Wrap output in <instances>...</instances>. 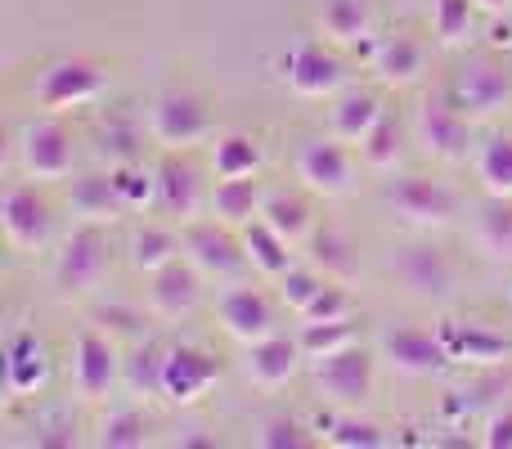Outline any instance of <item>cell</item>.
<instances>
[{
	"mask_svg": "<svg viewBox=\"0 0 512 449\" xmlns=\"http://www.w3.org/2000/svg\"><path fill=\"white\" fill-rule=\"evenodd\" d=\"M68 212L86 225H113L117 216H126V203L113 185V171H90L77 176L68 189Z\"/></svg>",
	"mask_w": 512,
	"mask_h": 449,
	"instance_id": "obj_23",
	"label": "cell"
},
{
	"mask_svg": "<svg viewBox=\"0 0 512 449\" xmlns=\"http://www.w3.org/2000/svg\"><path fill=\"white\" fill-rule=\"evenodd\" d=\"M472 238L490 261H512V198H490L477 212Z\"/></svg>",
	"mask_w": 512,
	"mask_h": 449,
	"instance_id": "obj_36",
	"label": "cell"
},
{
	"mask_svg": "<svg viewBox=\"0 0 512 449\" xmlns=\"http://www.w3.org/2000/svg\"><path fill=\"white\" fill-rule=\"evenodd\" d=\"M472 5H477L481 9V14H508V9H512V0H472Z\"/></svg>",
	"mask_w": 512,
	"mask_h": 449,
	"instance_id": "obj_48",
	"label": "cell"
},
{
	"mask_svg": "<svg viewBox=\"0 0 512 449\" xmlns=\"http://www.w3.org/2000/svg\"><path fill=\"white\" fill-rule=\"evenodd\" d=\"M382 203L414 229H445L459 216V194L432 176H396L382 189Z\"/></svg>",
	"mask_w": 512,
	"mask_h": 449,
	"instance_id": "obj_4",
	"label": "cell"
},
{
	"mask_svg": "<svg viewBox=\"0 0 512 449\" xmlns=\"http://www.w3.org/2000/svg\"><path fill=\"white\" fill-rule=\"evenodd\" d=\"M113 270V238L104 225H86L81 221L68 238L59 243L54 256V283H59L63 297H86Z\"/></svg>",
	"mask_w": 512,
	"mask_h": 449,
	"instance_id": "obj_2",
	"label": "cell"
},
{
	"mask_svg": "<svg viewBox=\"0 0 512 449\" xmlns=\"http://www.w3.org/2000/svg\"><path fill=\"white\" fill-rule=\"evenodd\" d=\"M301 351L306 360H324V355L342 351V346L355 342V324L351 319H328V324H301Z\"/></svg>",
	"mask_w": 512,
	"mask_h": 449,
	"instance_id": "obj_43",
	"label": "cell"
},
{
	"mask_svg": "<svg viewBox=\"0 0 512 449\" xmlns=\"http://www.w3.org/2000/svg\"><path fill=\"white\" fill-rule=\"evenodd\" d=\"M149 135L162 149H194L212 135V113L194 90H162L149 104Z\"/></svg>",
	"mask_w": 512,
	"mask_h": 449,
	"instance_id": "obj_8",
	"label": "cell"
},
{
	"mask_svg": "<svg viewBox=\"0 0 512 449\" xmlns=\"http://www.w3.org/2000/svg\"><path fill=\"white\" fill-rule=\"evenodd\" d=\"M239 238H243V252H248V265L256 274H265V279H279L283 270H292V265H297V261H292V243L274 225H265L261 216L243 225Z\"/></svg>",
	"mask_w": 512,
	"mask_h": 449,
	"instance_id": "obj_27",
	"label": "cell"
},
{
	"mask_svg": "<svg viewBox=\"0 0 512 449\" xmlns=\"http://www.w3.org/2000/svg\"><path fill=\"white\" fill-rule=\"evenodd\" d=\"M279 68H283V81L292 86V95L301 99H333L346 86V63L337 54V45L301 41L283 54Z\"/></svg>",
	"mask_w": 512,
	"mask_h": 449,
	"instance_id": "obj_12",
	"label": "cell"
},
{
	"mask_svg": "<svg viewBox=\"0 0 512 449\" xmlns=\"http://www.w3.org/2000/svg\"><path fill=\"white\" fill-rule=\"evenodd\" d=\"M512 45V23H495L490 27V50H508Z\"/></svg>",
	"mask_w": 512,
	"mask_h": 449,
	"instance_id": "obj_47",
	"label": "cell"
},
{
	"mask_svg": "<svg viewBox=\"0 0 512 449\" xmlns=\"http://www.w3.org/2000/svg\"><path fill=\"white\" fill-rule=\"evenodd\" d=\"M306 261L315 265L324 279L333 283H351L355 270H360V247L351 243V234L337 225H315V234L306 238Z\"/></svg>",
	"mask_w": 512,
	"mask_h": 449,
	"instance_id": "obj_24",
	"label": "cell"
},
{
	"mask_svg": "<svg viewBox=\"0 0 512 449\" xmlns=\"http://www.w3.org/2000/svg\"><path fill=\"white\" fill-rule=\"evenodd\" d=\"M441 342L450 351L454 364H504L512 355V342L504 333H490L486 324H459V319H445L441 328Z\"/></svg>",
	"mask_w": 512,
	"mask_h": 449,
	"instance_id": "obj_22",
	"label": "cell"
},
{
	"mask_svg": "<svg viewBox=\"0 0 512 449\" xmlns=\"http://www.w3.org/2000/svg\"><path fill=\"white\" fill-rule=\"evenodd\" d=\"M198 297H203V274L189 261H171L167 270L149 274V310L158 319H167V324L194 315Z\"/></svg>",
	"mask_w": 512,
	"mask_h": 449,
	"instance_id": "obj_21",
	"label": "cell"
},
{
	"mask_svg": "<svg viewBox=\"0 0 512 449\" xmlns=\"http://www.w3.org/2000/svg\"><path fill=\"white\" fill-rule=\"evenodd\" d=\"M162 364H167V346L162 342H140L135 355L126 360V387L135 396H162Z\"/></svg>",
	"mask_w": 512,
	"mask_h": 449,
	"instance_id": "obj_41",
	"label": "cell"
},
{
	"mask_svg": "<svg viewBox=\"0 0 512 449\" xmlns=\"http://www.w3.org/2000/svg\"><path fill=\"white\" fill-rule=\"evenodd\" d=\"M481 445H490V449H512V409L508 414H495L486 423V436H481Z\"/></svg>",
	"mask_w": 512,
	"mask_h": 449,
	"instance_id": "obj_46",
	"label": "cell"
},
{
	"mask_svg": "<svg viewBox=\"0 0 512 449\" xmlns=\"http://www.w3.org/2000/svg\"><path fill=\"white\" fill-rule=\"evenodd\" d=\"M378 360H387V369L400 378H432L454 364L436 328H391L378 342Z\"/></svg>",
	"mask_w": 512,
	"mask_h": 449,
	"instance_id": "obj_18",
	"label": "cell"
},
{
	"mask_svg": "<svg viewBox=\"0 0 512 449\" xmlns=\"http://www.w3.org/2000/svg\"><path fill=\"white\" fill-rule=\"evenodd\" d=\"M126 252H131V265L140 274H158V270H167L171 261H180V252H185V234H176V229L149 221V225H140L131 234Z\"/></svg>",
	"mask_w": 512,
	"mask_h": 449,
	"instance_id": "obj_30",
	"label": "cell"
},
{
	"mask_svg": "<svg viewBox=\"0 0 512 449\" xmlns=\"http://www.w3.org/2000/svg\"><path fill=\"white\" fill-rule=\"evenodd\" d=\"M113 171V185L122 194L126 212H144V207H158V167H144V162H126V167H108Z\"/></svg>",
	"mask_w": 512,
	"mask_h": 449,
	"instance_id": "obj_40",
	"label": "cell"
},
{
	"mask_svg": "<svg viewBox=\"0 0 512 449\" xmlns=\"http://www.w3.org/2000/svg\"><path fill=\"white\" fill-rule=\"evenodd\" d=\"M18 162L32 180H63L77 167V135L59 117H36L18 135Z\"/></svg>",
	"mask_w": 512,
	"mask_h": 449,
	"instance_id": "obj_7",
	"label": "cell"
},
{
	"mask_svg": "<svg viewBox=\"0 0 512 449\" xmlns=\"http://www.w3.org/2000/svg\"><path fill=\"white\" fill-rule=\"evenodd\" d=\"M256 445H265V449H310L315 436H310L306 423H297V418H265V423L256 427Z\"/></svg>",
	"mask_w": 512,
	"mask_h": 449,
	"instance_id": "obj_44",
	"label": "cell"
},
{
	"mask_svg": "<svg viewBox=\"0 0 512 449\" xmlns=\"http://www.w3.org/2000/svg\"><path fill=\"white\" fill-rule=\"evenodd\" d=\"M0 229H5L9 252L18 256H36L45 252L54 234V203L41 189V180H18L5 189L0 198Z\"/></svg>",
	"mask_w": 512,
	"mask_h": 449,
	"instance_id": "obj_3",
	"label": "cell"
},
{
	"mask_svg": "<svg viewBox=\"0 0 512 449\" xmlns=\"http://www.w3.org/2000/svg\"><path fill=\"white\" fill-rule=\"evenodd\" d=\"M216 378H221V364H216L212 351H203L194 342L167 346V364H162V400L167 405H198L216 387Z\"/></svg>",
	"mask_w": 512,
	"mask_h": 449,
	"instance_id": "obj_17",
	"label": "cell"
},
{
	"mask_svg": "<svg viewBox=\"0 0 512 449\" xmlns=\"http://www.w3.org/2000/svg\"><path fill=\"white\" fill-rule=\"evenodd\" d=\"M382 113H387V108H382V99L373 95V90H342L333 113H328V131L346 144H360Z\"/></svg>",
	"mask_w": 512,
	"mask_h": 449,
	"instance_id": "obj_29",
	"label": "cell"
},
{
	"mask_svg": "<svg viewBox=\"0 0 512 449\" xmlns=\"http://www.w3.org/2000/svg\"><path fill=\"white\" fill-rule=\"evenodd\" d=\"M261 207H265V194H261V185H256V176H248V180H216L212 194H207V212H212L216 221L234 225V229L256 221Z\"/></svg>",
	"mask_w": 512,
	"mask_h": 449,
	"instance_id": "obj_28",
	"label": "cell"
},
{
	"mask_svg": "<svg viewBox=\"0 0 512 449\" xmlns=\"http://www.w3.org/2000/svg\"><path fill=\"white\" fill-rule=\"evenodd\" d=\"M50 378V351L36 333L18 328V333L5 337V351H0V382H5V396L9 400H23L36 396Z\"/></svg>",
	"mask_w": 512,
	"mask_h": 449,
	"instance_id": "obj_19",
	"label": "cell"
},
{
	"mask_svg": "<svg viewBox=\"0 0 512 449\" xmlns=\"http://www.w3.org/2000/svg\"><path fill=\"white\" fill-rule=\"evenodd\" d=\"M324 283H328V279L315 270V265H310V261H297L292 270H283L279 279H274V288H279V301H283V306H288L292 315H301V310H306L310 301L324 292Z\"/></svg>",
	"mask_w": 512,
	"mask_h": 449,
	"instance_id": "obj_42",
	"label": "cell"
},
{
	"mask_svg": "<svg viewBox=\"0 0 512 449\" xmlns=\"http://www.w3.org/2000/svg\"><path fill=\"white\" fill-rule=\"evenodd\" d=\"M472 23H477V5L472 0H432V36L445 50L468 45Z\"/></svg>",
	"mask_w": 512,
	"mask_h": 449,
	"instance_id": "obj_37",
	"label": "cell"
},
{
	"mask_svg": "<svg viewBox=\"0 0 512 449\" xmlns=\"http://www.w3.org/2000/svg\"><path fill=\"white\" fill-rule=\"evenodd\" d=\"M216 324L230 342L252 346L261 337L279 333V310H274L270 292L256 288V283H234V288L216 292Z\"/></svg>",
	"mask_w": 512,
	"mask_h": 449,
	"instance_id": "obj_9",
	"label": "cell"
},
{
	"mask_svg": "<svg viewBox=\"0 0 512 449\" xmlns=\"http://www.w3.org/2000/svg\"><path fill=\"white\" fill-rule=\"evenodd\" d=\"M472 171L490 198H512V135L495 131L472 149Z\"/></svg>",
	"mask_w": 512,
	"mask_h": 449,
	"instance_id": "obj_31",
	"label": "cell"
},
{
	"mask_svg": "<svg viewBox=\"0 0 512 449\" xmlns=\"http://www.w3.org/2000/svg\"><path fill=\"white\" fill-rule=\"evenodd\" d=\"M261 221L279 229V234L288 238L292 247H301L310 234H315V216H310V203H306V198H301V194H283V189H274V194H265Z\"/></svg>",
	"mask_w": 512,
	"mask_h": 449,
	"instance_id": "obj_34",
	"label": "cell"
},
{
	"mask_svg": "<svg viewBox=\"0 0 512 449\" xmlns=\"http://www.w3.org/2000/svg\"><path fill=\"white\" fill-rule=\"evenodd\" d=\"M324 441L337 449H378V445H387V436H382L378 423L360 418V409H342V414L328 418Z\"/></svg>",
	"mask_w": 512,
	"mask_h": 449,
	"instance_id": "obj_39",
	"label": "cell"
},
{
	"mask_svg": "<svg viewBox=\"0 0 512 449\" xmlns=\"http://www.w3.org/2000/svg\"><path fill=\"white\" fill-rule=\"evenodd\" d=\"M450 104L468 122H490L512 108V68L499 54H472L450 81Z\"/></svg>",
	"mask_w": 512,
	"mask_h": 449,
	"instance_id": "obj_1",
	"label": "cell"
},
{
	"mask_svg": "<svg viewBox=\"0 0 512 449\" xmlns=\"http://www.w3.org/2000/svg\"><path fill=\"white\" fill-rule=\"evenodd\" d=\"M319 32H324V41L337 45V50L364 45L373 32L369 0H324V5H319Z\"/></svg>",
	"mask_w": 512,
	"mask_h": 449,
	"instance_id": "obj_26",
	"label": "cell"
},
{
	"mask_svg": "<svg viewBox=\"0 0 512 449\" xmlns=\"http://www.w3.org/2000/svg\"><path fill=\"white\" fill-rule=\"evenodd\" d=\"M149 418L140 409H113V414L99 418V432H95V445L104 449H140L149 445Z\"/></svg>",
	"mask_w": 512,
	"mask_h": 449,
	"instance_id": "obj_38",
	"label": "cell"
},
{
	"mask_svg": "<svg viewBox=\"0 0 512 449\" xmlns=\"http://www.w3.org/2000/svg\"><path fill=\"white\" fill-rule=\"evenodd\" d=\"M301 360H306V351H301V337L270 333V337H261V342L248 346V355H243V373H248L252 387L279 391V387H288V382L297 378Z\"/></svg>",
	"mask_w": 512,
	"mask_h": 449,
	"instance_id": "obj_20",
	"label": "cell"
},
{
	"mask_svg": "<svg viewBox=\"0 0 512 449\" xmlns=\"http://www.w3.org/2000/svg\"><path fill=\"white\" fill-rule=\"evenodd\" d=\"M373 360L378 355L360 342L324 355V360H315V391L337 409H364L373 396Z\"/></svg>",
	"mask_w": 512,
	"mask_h": 449,
	"instance_id": "obj_6",
	"label": "cell"
},
{
	"mask_svg": "<svg viewBox=\"0 0 512 449\" xmlns=\"http://www.w3.org/2000/svg\"><path fill=\"white\" fill-rule=\"evenodd\" d=\"M468 126L472 122L450 104V95L423 99V104L414 108V122H409V140L432 162H459V158H468V144H472Z\"/></svg>",
	"mask_w": 512,
	"mask_h": 449,
	"instance_id": "obj_10",
	"label": "cell"
},
{
	"mask_svg": "<svg viewBox=\"0 0 512 449\" xmlns=\"http://www.w3.org/2000/svg\"><path fill=\"white\" fill-rule=\"evenodd\" d=\"M72 391L81 400H104L108 391L122 378V355H117V342L99 328H81L77 342H72Z\"/></svg>",
	"mask_w": 512,
	"mask_h": 449,
	"instance_id": "obj_15",
	"label": "cell"
},
{
	"mask_svg": "<svg viewBox=\"0 0 512 449\" xmlns=\"http://www.w3.org/2000/svg\"><path fill=\"white\" fill-rule=\"evenodd\" d=\"M207 194L212 189L203 185V171L189 158V149H167V158L158 162V212L189 225L207 207Z\"/></svg>",
	"mask_w": 512,
	"mask_h": 449,
	"instance_id": "obj_16",
	"label": "cell"
},
{
	"mask_svg": "<svg viewBox=\"0 0 512 449\" xmlns=\"http://www.w3.org/2000/svg\"><path fill=\"white\" fill-rule=\"evenodd\" d=\"M427 68V45L409 32H396L373 50V72L382 86H414Z\"/></svg>",
	"mask_w": 512,
	"mask_h": 449,
	"instance_id": "obj_25",
	"label": "cell"
},
{
	"mask_svg": "<svg viewBox=\"0 0 512 449\" xmlns=\"http://www.w3.org/2000/svg\"><path fill=\"white\" fill-rule=\"evenodd\" d=\"M351 292H346V283H324V292H319L315 301H310L306 310H301V319L306 324H328V319H351Z\"/></svg>",
	"mask_w": 512,
	"mask_h": 449,
	"instance_id": "obj_45",
	"label": "cell"
},
{
	"mask_svg": "<svg viewBox=\"0 0 512 449\" xmlns=\"http://www.w3.org/2000/svg\"><path fill=\"white\" fill-rule=\"evenodd\" d=\"M261 171V144L248 131H225L212 140V176L216 180H248Z\"/></svg>",
	"mask_w": 512,
	"mask_h": 449,
	"instance_id": "obj_32",
	"label": "cell"
},
{
	"mask_svg": "<svg viewBox=\"0 0 512 449\" xmlns=\"http://www.w3.org/2000/svg\"><path fill=\"white\" fill-rule=\"evenodd\" d=\"M140 153H144V131H140L135 117L113 113V117L99 122V131H95V158L99 162H108V167H126V162H140Z\"/></svg>",
	"mask_w": 512,
	"mask_h": 449,
	"instance_id": "obj_33",
	"label": "cell"
},
{
	"mask_svg": "<svg viewBox=\"0 0 512 449\" xmlns=\"http://www.w3.org/2000/svg\"><path fill=\"white\" fill-rule=\"evenodd\" d=\"M297 180L301 189L319 198H346L355 189V158L351 144L328 135V140H306L297 149Z\"/></svg>",
	"mask_w": 512,
	"mask_h": 449,
	"instance_id": "obj_14",
	"label": "cell"
},
{
	"mask_svg": "<svg viewBox=\"0 0 512 449\" xmlns=\"http://www.w3.org/2000/svg\"><path fill=\"white\" fill-rule=\"evenodd\" d=\"M108 90V72L95 59H54L50 68L36 77L32 99L45 113H68V108L95 104Z\"/></svg>",
	"mask_w": 512,
	"mask_h": 449,
	"instance_id": "obj_5",
	"label": "cell"
},
{
	"mask_svg": "<svg viewBox=\"0 0 512 449\" xmlns=\"http://www.w3.org/2000/svg\"><path fill=\"white\" fill-rule=\"evenodd\" d=\"M405 140H409L405 126H400L391 113H382L378 122H373V131L364 135L355 149H360V162L369 171H396L400 158H405Z\"/></svg>",
	"mask_w": 512,
	"mask_h": 449,
	"instance_id": "obj_35",
	"label": "cell"
},
{
	"mask_svg": "<svg viewBox=\"0 0 512 449\" xmlns=\"http://www.w3.org/2000/svg\"><path fill=\"white\" fill-rule=\"evenodd\" d=\"M396 283L418 301H450L459 288V270L436 243H409L391 256Z\"/></svg>",
	"mask_w": 512,
	"mask_h": 449,
	"instance_id": "obj_11",
	"label": "cell"
},
{
	"mask_svg": "<svg viewBox=\"0 0 512 449\" xmlns=\"http://www.w3.org/2000/svg\"><path fill=\"white\" fill-rule=\"evenodd\" d=\"M185 261L194 265L203 279H234L248 265L243 238L234 225L225 221H189L185 225Z\"/></svg>",
	"mask_w": 512,
	"mask_h": 449,
	"instance_id": "obj_13",
	"label": "cell"
}]
</instances>
